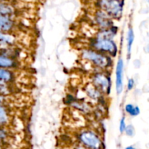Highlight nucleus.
Listing matches in <instances>:
<instances>
[{"instance_id":"obj_1","label":"nucleus","mask_w":149,"mask_h":149,"mask_svg":"<svg viewBox=\"0 0 149 149\" xmlns=\"http://www.w3.org/2000/svg\"><path fill=\"white\" fill-rule=\"evenodd\" d=\"M81 58L91 63L99 71H109L113 66V58L106 54L97 52L91 48H85L81 51Z\"/></svg>"},{"instance_id":"obj_13","label":"nucleus","mask_w":149,"mask_h":149,"mask_svg":"<svg viewBox=\"0 0 149 149\" xmlns=\"http://www.w3.org/2000/svg\"><path fill=\"white\" fill-rule=\"evenodd\" d=\"M14 36L10 33L0 32V45H12L15 43Z\"/></svg>"},{"instance_id":"obj_20","label":"nucleus","mask_w":149,"mask_h":149,"mask_svg":"<svg viewBox=\"0 0 149 149\" xmlns=\"http://www.w3.org/2000/svg\"><path fill=\"white\" fill-rule=\"evenodd\" d=\"M135 87V80L132 78H130L127 81V90H132Z\"/></svg>"},{"instance_id":"obj_3","label":"nucleus","mask_w":149,"mask_h":149,"mask_svg":"<svg viewBox=\"0 0 149 149\" xmlns=\"http://www.w3.org/2000/svg\"><path fill=\"white\" fill-rule=\"evenodd\" d=\"M89 47L112 58H115L118 52L117 45L113 39H101L94 37L90 40Z\"/></svg>"},{"instance_id":"obj_4","label":"nucleus","mask_w":149,"mask_h":149,"mask_svg":"<svg viewBox=\"0 0 149 149\" xmlns=\"http://www.w3.org/2000/svg\"><path fill=\"white\" fill-rule=\"evenodd\" d=\"M122 0H98L99 10L105 12L111 18L119 20L123 12Z\"/></svg>"},{"instance_id":"obj_24","label":"nucleus","mask_w":149,"mask_h":149,"mask_svg":"<svg viewBox=\"0 0 149 149\" xmlns=\"http://www.w3.org/2000/svg\"><path fill=\"white\" fill-rule=\"evenodd\" d=\"M0 149H1V148H0Z\"/></svg>"},{"instance_id":"obj_6","label":"nucleus","mask_w":149,"mask_h":149,"mask_svg":"<svg viewBox=\"0 0 149 149\" xmlns=\"http://www.w3.org/2000/svg\"><path fill=\"white\" fill-rule=\"evenodd\" d=\"M113 19L111 18L105 12L100 10H97L94 16L95 23L99 30H105V29H110L113 26Z\"/></svg>"},{"instance_id":"obj_18","label":"nucleus","mask_w":149,"mask_h":149,"mask_svg":"<svg viewBox=\"0 0 149 149\" xmlns=\"http://www.w3.org/2000/svg\"><path fill=\"white\" fill-rule=\"evenodd\" d=\"M125 132L126 133V135H127V136L129 137L134 136L135 134V130L133 125H127V127H126V130H125Z\"/></svg>"},{"instance_id":"obj_23","label":"nucleus","mask_w":149,"mask_h":149,"mask_svg":"<svg viewBox=\"0 0 149 149\" xmlns=\"http://www.w3.org/2000/svg\"><path fill=\"white\" fill-rule=\"evenodd\" d=\"M125 149H136V148H135L134 146H130L126 147Z\"/></svg>"},{"instance_id":"obj_16","label":"nucleus","mask_w":149,"mask_h":149,"mask_svg":"<svg viewBox=\"0 0 149 149\" xmlns=\"http://www.w3.org/2000/svg\"><path fill=\"white\" fill-rule=\"evenodd\" d=\"M125 111L130 116H137L141 113L140 108L138 106H135L132 103H128V104L125 105Z\"/></svg>"},{"instance_id":"obj_7","label":"nucleus","mask_w":149,"mask_h":149,"mask_svg":"<svg viewBox=\"0 0 149 149\" xmlns=\"http://www.w3.org/2000/svg\"><path fill=\"white\" fill-rule=\"evenodd\" d=\"M123 77H124V61L119 58L116 66V90L118 95L123 91Z\"/></svg>"},{"instance_id":"obj_17","label":"nucleus","mask_w":149,"mask_h":149,"mask_svg":"<svg viewBox=\"0 0 149 149\" xmlns=\"http://www.w3.org/2000/svg\"><path fill=\"white\" fill-rule=\"evenodd\" d=\"M9 116L7 111L3 106H0V125H4L8 122Z\"/></svg>"},{"instance_id":"obj_14","label":"nucleus","mask_w":149,"mask_h":149,"mask_svg":"<svg viewBox=\"0 0 149 149\" xmlns=\"http://www.w3.org/2000/svg\"><path fill=\"white\" fill-rule=\"evenodd\" d=\"M134 39H135L134 31L132 28H130L127 31V50L128 58H130V57L131 51H132V46L134 42Z\"/></svg>"},{"instance_id":"obj_9","label":"nucleus","mask_w":149,"mask_h":149,"mask_svg":"<svg viewBox=\"0 0 149 149\" xmlns=\"http://www.w3.org/2000/svg\"><path fill=\"white\" fill-rule=\"evenodd\" d=\"M14 21L10 17L0 16V32L10 31L14 27Z\"/></svg>"},{"instance_id":"obj_12","label":"nucleus","mask_w":149,"mask_h":149,"mask_svg":"<svg viewBox=\"0 0 149 149\" xmlns=\"http://www.w3.org/2000/svg\"><path fill=\"white\" fill-rule=\"evenodd\" d=\"M14 79V74L11 71L4 68H0V83L7 84Z\"/></svg>"},{"instance_id":"obj_21","label":"nucleus","mask_w":149,"mask_h":149,"mask_svg":"<svg viewBox=\"0 0 149 149\" xmlns=\"http://www.w3.org/2000/svg\"><path fill=\"white\" fill-rule=\"evenodd\" d=\"M7 132H6L4 130L0 129V141L5 139V138H7Z\"/></svg>"},{"instance_id":"obj_2","label":"nucleus","mask_w":149,"mask_h":149,"mask_svg":"<svg viewBox=\"0 0 149 149\" xmlns=\"http://www.w3.org/2000/svg\"><path fill=\"white\" fill-rule=\"evenodd\" d=\"M77 138L79 143L87 148L105 149L103 139L100 135L93 130H83L78 134Z\"/></svg>"},{"instance_id":"obj_11","label":"nucleus","mask_w":149,"mask_h":149,"mask_svg":"<svg viewBox=\"0 0 149 149\" xmlns=\"http://www.w3.org/2000/svg\"><path fill=\"white\" fill-rule=\"evenodd\" d=\"M17 62L15 59L0 55V68H15L17 65Z\"/></svg>"},{"instance_id":"obj_19","label":"nucleus","mask_w":149,"mask_h":149,"mask_svg":"<svg viewBox=\"0 0 149 149\" xmlns=\"http://www.w3.org/2000/svg\"><path fill=\"white\" fill-rule=\"evenodd\" d=\"M127 125L126 122H125V118L122 117L121 119L120 122H119V132L121 133H124L125 132V130H126Z\"/></svg>"},{"instance_id":"obj_8","label":"nucleus","mask_w":149,"mask_h":149,"mask_svg":"<svg viewBox=\"0 0 149 149\" xmlns=\"http://www.w3.org/2000/svg\"><path fill=\"white\" fill-rule=\"evenodd\" d=\"M117 32V26H113L110 29H105V30H99V31H97L95 37L97 38V39H113V38L116 36Z\"/></svg>"},{"instance_id":"obj_22","label":"nucleus","mask_w":149,"mask_h":149,"mask_svg":"<svg viewBox=\"0 0 149 149\" xmlns=\"http://www.w3.org/2000/svg\"><path fill=\"white\" fill-rule=\"evenodd\" d=\"M3 103H4V97L0 95V106H3Z\"/></svg>"},{"instance_id":"obj_10","label":"nucleus","mask_w":149,"mask_h":149,"mask_svg":"<svg viewBox=\"0 0 149 149\" xmlns=\"http://www.w3.org/2000/svg\"><path fill=\"white\" fill-rule=\"evenodd\" d=\"M85 93L89 98L91 99V100H96V101H98L100 99H102L103 95V94H102V93L92 84L87 86L85 90Z\"/></svg>"},{"instance_id":"obj_15","label":"nucleus","mask_w":149,"mask_h":149,"mask_svg":"<svg viewBox=\"0 0 149 149\" xmlns=\"http://www.w3.org/2000/svg\"><path fill=\"white\" fill-rule=\"evenodd\" d=\"M14 13V9L13 7L7 4L0 3V16L10 17Z\"/></svg>"},{"instance_id":"obj_5","label":"nucleus","mask_w":149,"mask_h":149,"mask_svg":"<svg viewBox=\"0 0 149 149\" xmlns=\"http://www.w3.org/2000/svg\"><path fill=\"white\" fill-rule=\"evenodd\" d=\"M92 84L102 94L109 95L111 89V79L109 71H97L92 75Z\"/></svg>"}]
</instances>
